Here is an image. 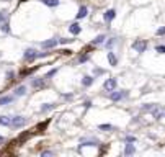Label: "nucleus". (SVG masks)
Instances as JSON below:
<instances>
[{
	"label": "nucleus",
	"mask_w": 165,
	"mask_h": 157,
	"mask_svg": "<svg viewBox=\"0 0 165 157\" xmlns=\"http://www.w3.org/2000/svg\"><path fill=\"white\" fill-rule=\"evenodd\" d=\"M132 49L136 51V53H144L147 49V41L145 39H136V41L132 43Z\"/></svg>",
	"instance_id": "nucleus-1"
},
{
	"label": "nucleus",
	"mask_w": 165,
	"mask_h": 157,
	"mask_svg": "<svg viewBox=\"0 0 165 157\" xmlns=\"http://www.w3.org/2000/svg\"><path fill=\"white\" fill-rule=\"evenodd\" d=\"M23 57H25V61L31 62V61H34L36 57H39V53H36V51H34L33 48H29V49H26V51H25Z\"/></svg>",
	"instance_id": "nucleus-2"
},
{
	"label": "nucleus",
	"mask_w": 165,
	"mask_h": 157,
	"mask_svg": "<svg viewBox=\"0 0 165 157\" xmlns=\"http://www.w3.org/2000/svg\"><path fill=\"white\" fill-rule=\"evenodd\" d=\"M25 124H26V118H23V116H13L12 118L13 128H21V126H25Z\"/></svg>",
	"instance_id": "nucleus-3"
},
{
	"label": "nucleus",
	"mask_w": 165,
	"mask_h": 157,
	"mask_svg": "<svg viewBox=\"0 0 165 157\" xmlns=\"http://www.w3.org/2000/svg\"><path fill=\"white\" fill-rule=\"evenodd\" d=\"M126 95H128V92H126V90H121V92H115V90H113L111 93H110V100H111V102H118V100L124 98Z\"/></svg>",
	"instance_id": "nucleus-4"
},
{
	"label": "nucleus",
	"mask_w": 165,
	"mask_h": 157,
	"mask_svg": "<svg viewBox=\"0 0 165 157\" xmlns=\"http://www.w3.org/2000/svg\"><path fill=\"white\" fill-rule=\"evenodd\" d=\"M103 88H105L106 92H113V90L116 88V78H108V80H105Z\"/></svg>",
	"instance_id": "nucleus-5"
},
{
	"label": "nucleus",
	"mask_w": 165,
	"mask_h": 157,
	"mask_svg": "<svg viewBox=\"0 0 165 157\" xmlns=\"http://www.w3.org/2000/svg\"><path fill=\"white\" fill-rule=\"evenodd\" d=\"M116 17V12L113 8H110V10H106V12H105V15H103V20L106 21V23H111L113 21V18Z\"/></svg>",
	"instance_id": "nucleus-6"
},
{
	"label": "nucleus",
	"mask_w": 165,
	"mask_h": 157,
	"mask_svg": "<svg viewBox=\"0 0 165 157\" xmlns=\"http://www.w3.org/2000/svg\"><path fill=\"white\" fill-rule=\"evenodd\" d=\"M44 78L43 77H36V78H33L31 80V87H34V88H39V87H44Z\"/></svg>",
	"instance_id": "nucleus-7"
},
{
	"label": "nucleus",
	"mask_w": 165,
	"mask_h": 157,
	"mask_svg": "<svg viewBox=\"0 0 165 157\" xmlns=\"http://www.w3.org/2000/svg\"><path fill=\"white\" fill-rule=\"evenodd\" d=\"M69 31L72 34H78L80 31H82V26L78 25V23H72V25H69Z\"/></svg>",
	"instance_id": "nucleus-8"
},
{
	"label": "nucleus",
	"mask_w": 165,
	"mask_h": 157,
	"mask_svg": "<svg viewBox=\"0 0 165 157\" xmlns=\"http://www.w3.org/2000/svg\"><path fill=\"white\" fill-rule=\"evenodd\" d=\"M108 62H110V66H118V57L115 56V53H111V51H108Z\"/></svg>",
	"instance_id": "nucleus-9"
},
{
	"label": "nucleus",
	"mask_w": 165,
	"mask_h": 157,
	"mask_svg": "<svg viewBox=\"0 0 165 157\" xmlns=\"http://www.w3.org/2000/svg\"><path fill=\"white\" fill-rule=\"evenodd\" d=\"M134 152H136V147H134V144L128 142V144H126V147H124V156H132Z\"/></svg>",
	"instance_id": "nucleus-10"
},
{
	"label": "nucleus",
	"mask_w": 165,
	"mask_h": 157,
	"mask_svg": "<svg viewBox=\"0 0 165 157\" xmlns=\"http://www.w3.org/2000/svg\"><path fill=\"white\" fill-rule=\"evenodd\" d=\"M56 44H57V39H48V41H44L41 46L44 49H49V48H54Z\"/></svg>",
	"instance_id": "nucleus-11"
},
{
	"label": "nucleus",
	"mask_w": 165,
	"mask_h": 157,
	"mask_svg": "<svg viewBox=\"0 0 165 157\" xmlns=\"http://www.w3.org/2000/svg\"><path fill=\"white\" fill-rule=\"evenodd\" d=\"M88 15V8L87 7H85V5H83V7H80V8H78V13H77V18H85Z\"/></svg>",
	"instance_id": "nucleus-12"
},
{
	"label": "nucleus",
	"mask_w": 165,
	"mask_h": 157,
	"mask_svg": "<svg viewBox=\"0 0 165 157\" xmlns=\"http://www.w3.org/2000/svg\"><path fill=\"white\" fill-rule=\"evenodd\" d=\"M0 126H12V118H8V116H0Z\"/></svg>",
	"instance_id": "nucleus-13"
},
{
	"label": "nucleus",
	"mask_w": 165,
	"mask_h": 157,
	"mask_svg": "<svg viewBox=\"0 0 165 157\" xmlns=\"http://www.w3.org/2000/svg\"><path fill=\"white\" fill-rule=\"evenodd\" d=\"M92 83H93V77H90V75H85V77L82 78V85L83 87H90Z\"/></svg>",
	"instance_id": "nucleus-14"
},
{
	"label": "nucleus",
	"mask_w": 165,
	"mask_h": 157,
	"mask_svg": "<svg viewBox=\"0 0 165 157\" xmlns=\"http://www.w3.org/2000/svg\"><path fill=\"white\" fill-rule=\"evenodd\" d=\"M83 146H98V141H80L78 149H82Z\"/></svg>",
	"instance_id": "nucleus-15"
},
{
	"label": "nucleus",
	"mask_w": 165,
	"mask_h": 157,
	"mask_svg": "<svg viewBox=\"0 0 165 157\" xmlns=\"http://www.w3.org/2000/svg\"><path fill=\"white\" fill-rule=\"evenodd\" d=\"M13 102V97H2V98H0V107H3V105H8V103H12Z\"/></svg>",
	"instance_id": "nucleus-16"
},
{
	"label": "nucleus",
	"mask_w": 165,
	"mask_h": 157,
	"mask_svg": "<svg viewBox=\"0 0 165 157\" xmlns=\"http://www.w3.org/2000/svg\"><path fill=\"white\" fill-rule=\"evenodd\" d=\"M25 93H26V87H25V85H20V87L15 90V95H17V97H23Z\"/></svg>",
	"instance_id": "nucleus-17"
},
{
	"label": "nucleus",
	"mask_w": 165,
	"mask_h": 157,
	"mask_svg": "<svg viewBox=\"0 0 165 157\" xmlns=\"http://www.w3.org/2000/svg\"><path fill=\"white\" fill-rule=\"evenodd\" d=\"M56 108V105H52V103H44L41 107V111L43 113H46V111H51V110H54Z\"/></svg>",
	"instance_id": "nucleus-18"
},
{
	"label": "nucleus",
	"mask_w": 165,
	"mask_h": 157,
	"mask_svg": "<svg viewBox=\"0 0 165 157\" xmlns=\"http://www.w3.org/2000/svg\"><path fill=\"white\" fill-rule=\"evenodd\" d=\"M43 4L48 5V7H57V5H59V0H43Z\"/></svg>",
	"instance_id": "nucleus-19"
},
{
	"label": "nucleus",
	"mask_w": 165,
	"mask_h": 157,
	"mask_svg": "<svg viewBox=\"0 0 165 157\" xmlns=\"http://www.w3.org/2000/svg\"><path fill=\"white\" fill-rule=\"evenodd\" d=\"M103 41H105V34H98V36H96L95 39H93V44L98 46V44H101Z\"/></svg>",
	"instance_id": "nucleus-20"
},
{
	"label": "nucleus",
	"mask_w": 165,
	"mask_h": 157,
	"mask_svg": "<svg viewBox=\"0 0 165 157\" xmlns=\"http://www.w3.org/2000/svg\"><path fill=\"white\" fill-rule=\"evenodd\" d=\"M0 31H3V33H10V25L7 21H3L2 25H0Z\"/></svg>",
	"instance_id": "nucleus-21"
},
{
	"label": "nucleus",
	"mask_w": 165,
	"mask_h": 157,
	"mask_svg": "<svg viewBox=\"0 0 165 157\" xmlns=\"http://www.w3.org/2000/svg\"><path fill=\"white\" fill-rule=\"evenodd\" d=\"M5 20H7V10H2V12H0V25H2Z\"/></svg>",
	"instance_id": "nucleus-22"
},
{
	"label": "nucleus",
	"mask_w": 165,
	"mask_h": 157,
	"mask_svg": "<svg viewBox=\"0 0 165 157\" xmlns=\"http://www.w3.org/2000/svg\"><path fill=\"white\" fill-rule=\"evenodd\" d=\"M98 128L103 129V131H110V129H113V126H111V124H100Z\"/></svg>",
	"instance_id": "nucleus-23"
},
{
	"label": "nucleus",
	"mask_w": 165,
	"mask_h": 157,
	"mask_svg": "<svg viewBox=\"0 0 165 157\" xmlns=\"http://www.w3.org/2000/svg\"><path fill=\"white\" fill-rule=\"evenodd\" d=\"M72 41H74V39H67V38H61V39H59L61 44H67V43H72Z\"/></svg>",
	"instance_id": "nucleus-24"
},
{
	"label": "nucleus",
	"mask_w": 165,
	"mask_h": 157,
	"mask_svg": "<svg viewBox=\"0 0 165 157\" xmlns=\"http://www.w3.org/2000/svg\"><path fill=\"white\" fill-rule=\"evenodd\" d=\"M154 108H155V105H147V107H142V110L144 111H152Z\"/></svg>",
	"instance_id": "nucleus-25"
},
{
	"label": "nucleus",
	"mask_w": 165,
	"mask_h": 157,
	"mask_svg": "<svg viewBox=\"0 0 165 157\" xmlns=\"http://www.w3.org/2000/svg\"><path fill=\"white\" fill-rule=\"evenodd\" d=\"M155 33H157V36H162V34H165V26H162V28H159V29H157V31H155Z\"/></svg>",
	"instance_id": "nucleus-26"
},
{
	"label": "nucleus",
	"mask_w": 165,
	"mask_h": 157,
	"mask_svg": "<svg viewBox=\"0 0 165 157\" xmlns=\"http://www.w3.org/2000/svg\"><path fill=\"white\" fill-rule=\"evenodd\" d=\"M155 51L157 53H160V54H165V46H157Z\"/></svg>",
	"instance_id": "nucleus-27"
},
{
	"label": "nucleus",
	"mask_w": 165,
	"mask_h": 157,
	"mask_svg": "<svg viewBox=\"0 0 165 157\" xmlns=\"http://www.w3.org/2000/svg\"><path fill=\"white\" fill-rule=\"evenodd\" d=\"M124 141H126V142H136V137H134V136H126V139H124Z\"/></svg>",
	"instance_id": "nucleus-28"
},
{
	"label": "nucleus",
	"mask_w": 165,
	"mask_h": 157,
	"mask_svg": "<svg viewBox=\"0 0 165 157\" xmlns=\"http://www.w3.org/2000/svg\"><path fill=\"white\" fill-rule=\"evenodd\" d=\"M56 72H57V69H52V70H49V72H48V75H46V77H52V75L56 74Z\"/></svg>",
	"instance_id": "nucleus-29"
},
{
	"label": "nucleus",
	"mask_w": 165,
	"mask_h": 157,
	"mask_svg": "<svg viewBox=\"0 0 165 157\" xmlns=\"http://www.w3.org/2000/svg\"><path fill=\"white\" fill-rule=\"evenodd\" d=\"M113 44H115V39H110V41H106V48H111Z\"/></svg>",
	"instance_id": "nucleus-30"
},
{
	"label": "nucleus",
	"mask_w": 165,
	"mask_h": 157,
	"mask_svg": "<svg viewBox=\"0 0 165 157\" xmlns=\"http://www.w3.org/2000/svg\"><path fill=\"white\" fill-rule=\"evenodd\" d=\"M88 59V56H80V62H85Z\"/></svg>",
	"instance_id": "nucleus-31"
},
{
	"label": "nucleus",
	"mask_w": 165,
	"mask_h": 157,
	"mask_svg": "<svg viewBox=\"0 0 165 157\" xmlns=\"http://www.w3.org/2000/svg\"><path fill=\"white\" fill-rule=\"evenodd\" d=\"M43 156H52V152H51V151H44V152H43Z\"/></svg>",
	"instance_id": "nucleus-32"
},
{
	"label": "nucleus",
	"mask_w": 165,
	"mask_h": 157,
	"mask_svg": "<svg viewBox=\"0 0 165 157\" xmlns=\"http://www.w3.org/2000/svg\"><path fill=\"white\" fill-rule=\"evenodd\" d=\"M3 141H5V137H3V136H0V144H2Z\"/></svg>",
	"instance_id": "nucleus-33"
}]
</instances>
